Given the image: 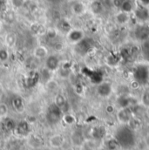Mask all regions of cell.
I'll list each match as a JSON object with an SVG mask.
<instances>
[{
  "label": "cell",
  "mask_w": 149,
  "mask_h": 150,
  "mask_svg": "<svg viewBox=\"0 0 149 150\" xmlns=\"http://www.w3.org/2000/svg\"><path fill=\"white\" fill-rule=\"evenodd\" d=\"M97 93L101 98H108L112 93V86L111 83L104 81L97 86Z\"/></svg>",
  "instance_id": "cell-6"
},
{
  "label": "cell",
  "mask_w": 149,
  "mask_h": 150,
  "mask_svg": "<svg viewBox=\"0 0 149 150\" xmlns=\"http://www.w3.org/2000/svg\"><path fill=\"white\" fill-rule=\"evenodd\" d=\"M2 93H3V87H2V85L0 84V95L2 94Z\"/></svg>",
  "instance_id": "cell-35"
},
{
  "label": "cell",
  "mask_w": 149,
  "mask_h": 150,
  "mask_svg": "<svg viewBox=\"0 0 149 150\" xmlns=\"http://www.w3.org/2000/svg\"><path fill=\"white\" fill-rule=\"evenodd\" d=\"M67 39L73 44H77L85 38V33L80 29H71L67 33Z\"/></svg>",
  "instance_id": "cell-8"
},
{
  "label": "cell",
  "mask_w": 149,
  "mask_h": 150,
  "mask_svg": "<svg viewBox=\"0 0 149 150\" xmlns=\"http://www.w3.org/2000/svg\"><path fill=\"white\" fill-rule=\"evenodd\" d=\"M62 120L67 125H73V124H74L75 122H76V118L73 114H70V113L64 114L63 117H62Z\"/></svg>",
  "instance_id": "cell-24"
},
{
  "label": "cell",
  "mask_w": 149,
  "mask_h": 150,
  "mask_svg": "<svg viewBox=\"0 0 149 150\" xmlns=\"http://www.w3.org/2000/svg\"><path fill=\"white\" fill-rule=\"evenodd\" d=\"M63 44L59 41H56L54 44H53V49L56 50V51H61L63 49Z\"/></svg>",
  "instance_id": "cell-31"
},
{
  "label": "cell",
  "mask_w": 149,
  "mask_h": 150,
  "mask_svg": "<svg viewBox=\"0 0 149 150\" xmlns=\"http://www.w3.org/2000/svg\"><path fill=\"white\" fill-rule=\"evenodd\" d=\"M4 41L8 47H12L13 45H15V44L17 42V36L13 33H9L8 34H6Z\"/></svg>",
  "instance_id": "cell-20"
},
{
  "label": "cell",
  "mask_w": 149,
  "mask_h": 150,
  "mask_svg": "<svg viewBox=\"0 0 149 150\" xmlns=\"http://www.w3.org/2000/svg\"><path fill=\"white\" fill-rule=\"evenodd\" d=\"M106 112L108 114H112L115 112V107L113 105H108L106 108Z\"/></svg>",
  "instance_id": "cell-32"
},
{
  "label": "cell",
  "mask_w": 149,
  "mask_h": 150,
  "mask_svg": "<svg viewBox=\"0 0 149 150\" xmlns=\"http://www.w3.org/2000/svg\"><path fill=\"white\" fill-rule=\"evenodd\" d=\"M54 104L56 106H58L62 110V112H63L65 108L67 106V102H66V97L62 93H58L56 95V97H55V103Z\"/></svg>",
  "instance_id": "cell-17"
},
{
  "label": "cell",
  "mask_w": 149,
  "mask_h": 150,
  "mask_svg": "<svg viewBox=\"0 0 149 150\" xmlns=\"http://www.w3.org/2000/svg\"><path fill=\"white\" fill-rule=\"evenodd\" d=\"M45 69L50 71V72H54V71H57L59 69V66H60V60H59V58L55 55V54H52V55H48L46 57V59H45Z\"/></svg>",
  "instance_id": "cell-5"
},
{
  "label": "cell",
  "mask_w": 149,
  "mask_h": 150,
  "mask_svg": "<svg viewBox=\"0 0 149 150\" xmlns=\"http://www.w3.org/2000/svg\"><path fill=\"white\" fill-rule=\"evenodd\" d=\"M135 38L141 42H144L149 38V28L148 26L141 25L135 30Z\"/></svg>",
  "instance_id": "cell-12"
},
{
  "label": "cell",
  "mask_w": 149,
  "mask_h": 150,
  "mask_svg": "<svg viewBox=\"0 0 149 150\" xmlns=\"http://www.w3.org/2000/svg\"><path fill=\"white\" fill-rule=\"evenodd\" d=\"M119 147L120 146L115 138H112V139L108 140L107 142V148L108 150H117Z\"/></svg>",
  "instance_id": "cell-23"
},
{
  "label": "cell",
  "mask_w": 149,
  "mask_h": 150,
  "mask_svg": "<svg viewBox=\"0 0 149 150\" xmlns=\"http://www.w3.org/2000/svg\"><path fill=\"white\" fill-rule=\"evenodd\" d=\"M139 5L144 6V7H149V0H139Z\"/></svg>",
  "instance_id": "cell-33"
},
{
  "label": "cell",
  "mask_w": 149,
  "mask_h": 150,
  "mask_svg": "<svg viewBox=\"0 0 149 150\" xmlns=\"http://www.w3.org/2000/svg\"><path fill=\"white\" fill-rule=\"evenodd\" d=\"M118 93H119V96H122V95H128L130 93V87L126 85H121L118 87Z\"/></svg>",
  "instance_id": "cell-25"
},
{
  "label": "cell",
  "mask_w": 149,
  "mask_h": 150,
  "mask_svg": "<svg viewBox=\"0 0 149 150\" xmlns=\"http://www.w3.org/2000/svg\"><path fill=\"white\" fill-rule=\"evenodd\" d=\"M10 59V52L6 48L0 49V63H6Z\"/></svg>",
  "instance_id": "cell-22"
},
{
  "label": "cell",
  "mask_w": 149,
  "mask_h": 150,
  "mask_svg": "<svg viewBox=\"0 0 149 150\" xmlns=\"http://www.w3.org/2000/svg\"><path fill=\"white\" fill-rule=\"evenodd\" d=\"M11 105L13 108L18 112H23L25 110V103L24 100L21 97L19 96H15L11 100Z\"/></svg>",
  "instance_id": "cell-13"
},
{
  "label": "cell",
  "mask_w": 149,
  "mask_h": 150,
  "mask_svg": "<svg viewBox=\"0 0 149 150\" xmlns=\"http://www.w3.org/2000/svg\"><path fill=\"white\" fill-rule=\"evenodd\" d=\"M148 140H149V137H148Z\"/></svg>",
  "instance_id": "cell-37"
},
{
  "label": "cell",
  "mask_w": 149,
  "mask_h": 150,
  "mask_svg": "<svg viewBox=\"0 0 149 150\" xmlns=\"http://www.w3.org/2000/svg\"><path fill=\"white\" fill-rule=\"evenodd\" d=\"M114 138L118 141L119 146L124 149H129L133 147L136 142L134 131L127 125H122L119 128H118Z\"/></svg>",
  "instance_id": "cell-1"
},
{
  "label": "cell",
  "mask_w": 149,
  "mask_h": 150,
  "mask_svg": "<svg viewBox=\"0 0 149 150\" xmlns=\"http://www.w3.org/2000/svg\"><path fill=\"white\" fill-rule=\"evenodd\" d=\"M133 80L139 85H146L149 81V67L146 64H139L133 69Z\"/></svg>",
  "instance_id": "cell-2"
},
{
  "label": "cell",
  "mask_w": 149,
  "mask_h": 150,
  "mask_svg": "<svg viewBox=\"0 0 149 150\" xmlns=\"http://www.w3.org/2000/svg\"><path fill=\"white\" fill-rule=\"evenodd\" d=\"M4 125L7 130H11V129L15 128V123L11 119H6Z\"/></svg>",
  "instance_id": "cell-27"
},
{
  "label": "cell",
  "mask_w": 149,
  "mask_h": 150,
  "mask_svg": "<svg viewBox=\"0 0 149 150\" xmlns=\"http://www.w3.org/2000/svg\"><path fill=\"white\" fill-rule=\"evenodd\" d=\"M133 12L134 13L135 18L141 22H146L149 19V9L148 7L138 4V6L134 8V11Z\"/></svg>",
  "instance_id": "cell-7"
},
{
  "label": "cell",
  "mask_w": 149,
  "mask_h": 150,
  "mask_svg": "<svg viewBox=\"0 0 149 150\" xmlns=\"http://www.w3.org/2000/svg\"><path fill=\"white\" fill-rule=\"evenodd\" d=\"M8 113V107L4 103H0V117H5Z\"/></svg>",
  "instance_id": "cell-28"
},
{
  "label": "cell",
  "mask_w": 149,
  "mask_h": 150,
  "mask_svg": "<svg viewBox=\"0 0 149 150\" xmlns=\"http://www.w3.org/2000/svg\"><path fill=\"white\" fill-rule=\"evenodd\" d=\"M25 3V0H11V4L15 8H21Z\"/></svg>",
  "instance_id": "cell-30"
},
{
  "label": "cell",
  "mask_w": 149,
  "mask_h": 150,
  "mask_svg": "<svg viewBox=\"0 0 149 150\" xmlns=\"http://www.w3.org/2000/svg\"><path fill=\"white\" fill-rule=\"evenodd\" d=\"M71 10L73 14L79 16L85 11V6L81 1H74L71 5Z\"/></svg>",
  "instance_id": "cell-14"
},
{
  "label": "cell",
  "mask_w": 149,
  "mask_h": 150,
  "mask_svg": "<svg viewBox=\"0 0 149 150\" xmlns=\"http://www.w3.org/2000/svg\"><path fill=\"white\" fill-rule=\"evenodd\" d=\"M90 10L94 15H100L105 10L104 3L101 0H93L90 3Z\"/></svg>",
  "instance_id": "cell-11"
},
{
  "label": "cell",
  "mask_w": 149,
  "mask_h": 150,
  "mask_svg": "<svg viewBox=\"0 0 149 150\" xmlns=\"http://www.w3.org/2000/svg\"><path fill=\"white\" fill-rule=\"evenodd\" d=\"M75 45H76V52L80 55H84V54L87 53L92 47L90 41L85 38L82 39L81 41H79L78 43H77Z\"/></svg>",
  "instance_id": "cell-9"
},
{
  "label": "cell",
  "mask_w": 149,
  "mask_h": 150,
  "mask_svg": "<svg viewBox=\"0 0 149 150\" xmlns=\"http://www.w3.org/2000/svg\"><path fill=\"white\" fill-rule=\"evenodd\" d=\"M45 86H46V88H47L48 90H53V89H55V88L58 86V84H57V82L54 81V80H49V81L46 82Z\"/></svg>",
  "instance_id": "cell-29"
},
{
  "label": "cell",
  "mask_w": 149,
  "mask_h": 150,
  "mask_svg": "<svg viewBox=\"0 0 149 150\" xmlns=\"http://www.w3.org/2000/svg\"><path fill=\"white\" fill-rule=\"evenodd\" d=\"M17 132L21 135H25L29 132V125L26 121H21L17 126Z\"/></svg>",
  "instance_id": "cell-19"
},
{
  "label": "cell",
  "mask_w": 149,
  "mask_h": 150,
  "mask_svg": "<svg viewBox=\"0 0 149 150\" xmlns=\"http://www.w3.org/2000/svg\"><path fill=\"white\" fill-rule=\"evenodd\" d=\"M64 143V138L60 134H56L51 137L50 139V144L53 148H59Z\"/></svg>",
  "instance_id": "cell-18"
},
{
  "label": "cell",
  "mask_w": 149,
  "mask_h": 150,
  "mask_svg": "<svg viewBox=\"0 0 149 150\" xmlns=\"http://www.w3.org/2000/svg\"><path fill=\"white\" fill-rule=\"evenodd\" d=\"M147 110H148V111H147V112H148V114L149 115V108H148V109H147Z\"/></svg>",
  "instance_id": "cell-36"
},
{
  "label": "cell",
  "mask_w": 149,
  "mask_h": 150,
  "mask_svg": "<svg viewBox=\"0 0 149 150\" xmlns=\"http://www.w3.org/2000/svg\"><path fill=\"white\" fill-rule=\"evenodd\" d=\"M5 6V1L4 0H0V12L4 10Z\"/></svg>",
  "instance_id": "cell-34"
},
{
  "label": "cell",
  "mask_w": 149,
  "mask_h": 150,
  "mask_svg": "<svg viewBox=\"0 0 149 150\" xmlns=\"http://www.w3.org/2000/svg\"><path fill=\"white\" fill-rule=\"evenodd\" d=\"M106 61H107V64L109 67H114V66H116V65L118 64V62H119L117 57H115L114 55H112V54L107 57Z\"/></svg>",
  "instance_id": "cell-26"
},
{
  "label": "cell",
  "mask_w": 149,
  "mask_h": 150,
  "mask_svg": "<svg viewBox=\"0 0 149 150\" xmlns=\"http://www.w3.org/2000/svg\"><path fill=\"white\" fill-rule=\"evenodd\" d=\"M130 13L119 11H118L115 16H114V20L115 22L119 25H126V24H128L130 22Z\"/></svg>",
  "instance_id": "cell-10"
},
{
  "label": "cell",
  "mask_w": 149,
  "mask_h": 150,
  "mask_svg": "<svg viewBox=\"0 0 149 150\" xmlns=\"http://www.w3.org/2000/svg\"><path fill=\"white\" fill-rule=\"evenodd\" d=\"M134 3L133 0H123L120 4L119 9L122 11L127 12V13H132L134 11Z\"/></svg>",
  "instance_id": "cell-16"
},
{
  "label": "cell",
  "mask_w": 149,
  "mask_h": 150,
  "mask_svg": "<svg viewBox=\"0 0 149 150\" xmlns=\"http://www.w3.org/2000/svg\"><path fill=\"white\" fill-rule=\"evenodd\" d=\"M141 104L146 108H149V91H145L141 97Z\"/></svg>",
  "instance_id": "cell-21"
},
{
  "label": "cell",
  "mask_w": 149,
  "mask_h": 150,
  "mask_svg": "<svg viewBox=\"0 0 149 150\" xmlns=\"http://www.w3.org/2000/svg\"><path fill=\"white\" fill-rule=\"evenodd\" d=\"M133 116V115L130 108H119V109L116 112L117 120L121 125H127Z\"/></svg>",
  "instance_id": "cell-4"
},
{
  "label": "cell",
  "mask_w": 149,
  "mask_h": 150,
  "mask_svg": "<svg viewBox=\"0 0 149 150\" xmlns=\"http://www.w3.org/2000/svg\"><path fill=\"white\" fill-rule=\"evenodd\" d=\"M63 117V112L62 110L56 106L55 104L52 105L46 113V119L50 124H56L58 123Z\"/></svg>",
  "instance_id": "cell-3"
},
{
  "label": "cell",
  "mask_w": 149,
  "mask_h": 150,
  "mask_svg": "<svg viewBox=\"0 0 149 150\" xmlns=\"http://www.w3.org/2000/svg\"><path fill=\"white\" fill-rule=\"evenodd\" d=\"M48 49L44 45H38L35 47L33 51V57H35L37 59H42L48 56Z\"/></svg>",
  "instance_id": "cell-15"
}]
</instances>
